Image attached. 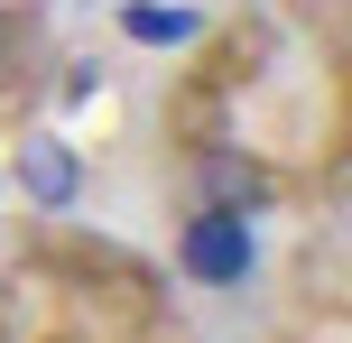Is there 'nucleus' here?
<instances>
[{
    "mask_svg": "<svg viewBox=\"0 0 352 343\" xmlns=\"http://www.w3.org/2000/svg\"><path fill=\"white\" fill-rule=\"evenodd\" d=\"M186 195L213 204V214H250L260 223L269 204H278V167L250 158V148H232V140H195L186 148Z\"/></svg>",
    "mask_w": 352,
    "mask_h": 343,
    "instance_id": "f03ea898",
    "label": "nucleus"
},
{
    "mask_svg": "<svg viewBox=\"0 0 352 343\" xmlns=\"http://www.w3.org/2000/svg\"><path fill=\"white\" fill-rule=\"evenodd\" d=\"M0 343H10V316H0Z\"/></svg>",
    "mask_w": 352,
    "mask_h": 343,
    "instance_id": "39448f33",
    "label": "nucleus"
},
{
    "mask_svg": "<svg viewBox=\"0 0 352 343\" xmlns=\"http://www.w3.org/2000/svg\"><path fill=\"white\" fill-rule=\"evenodd\" d=\"M121 37L130 47H195L204 37V10L195 0H121Z\"/></svg>",
    "mask_w": 352,
    "mask_h": 343,
    "instance_id": "20e7f679",
    "label": "nucleus"
},
{
    "mask_svg": "<svg viewBox=\"0 0 352 343\" xmlns=\"http://www.w3.org/2000/svg\"><path fill=\"white\" fill-rule=\"evenodd\" d=\"M176 269H186L204 297H241L250 278H260V223H250V214H213V204H195V214L176 223Z\"/></svg>",
    "mask_w": 352,
    "mask_h": 343,
    "instance_id": "f257e3e1",
    "label": "nucleus"
},
{
    "mask_svg": "<svg viewBox=\"0 0 352 343\" xmlns=\"http://www.w3.org/2000/svg\"><path fill=\"white\" fill-rule=\"evenodd\" d=\"M10 186L37 214H74V204H84V148H74L65 130H28V140L10 148Z\"/></svg>",
    "mask_w": 352,
    "mask_h": 343,
    "instance_id": "7ed1b4c3",
    "label": "nucleus"
}]
</instances>
